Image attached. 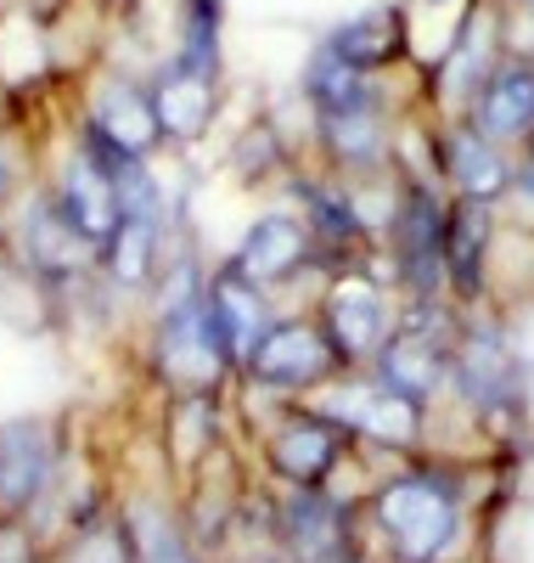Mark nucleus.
Returning a JSON list of instances; mask_svg holds the SVG:
<instances>
[{"instance_id":"6","label":"nucleus","mask_w":534,"mask_h":563,"mask_svg":"<svg viewBox=\"0 0 534 563\" xmlns=\"http://www.w3.org/2000/svg\"><path fill=\"white\" fill-rule=\"evenodd\" d=\"M57 209H63V220L79 231V238H90L96 249H102L113 231H119V220H124V198H119L113 169L96 158V153H79L68 164V175H63Z\"/></svg>"},{"instance_id":"15","label":"nucleus","mask_w":534,"mask_h":563,"mask_svg":"<svg viewBox=\"0 0 534 563\" xmlns=\"http://www.w3.org/2000/svg\"><path fill=\"white\" fill-rule=\"evenodd\" d=\"M445 169L461 186V198L472 203H490L512 186V164L501 158V141H490L478 124H456L445 135Z\"/></svg>"},{"instance_id":"13","label":"nucleus","mask_w":534,"mask_h":563,"mask_svg":"<svg viewBox=\"0 0 534 563\" xmlns=\"http://www.w3.org/2000/svg\"><path fill=\"white\" fill-rule=\"evenodd\" d=\"M158 135L164 130H158V113H153V90L108 79L102 97H96L90 141H102V147H113V153H130V158H147V147Z\"/></svg>"},{"instance_id":"12","label":"nucleus","mask_w":534,"mask_h":563,"mask_svg":"<svg viewBox=\"0 0 534 563\" xmlns=\"http://www.w3.org/2000/svg\"><path fill=\"white\" fill-rule=\"evenodd\" d=\"M450 344L440 327H405V333H394L382 350H377V366H382V384H394L400 395L411 400H427L433 389L445 384L450 372Z\"/></svg>"},{"instance_id":"10","label":"nucleus","mask_w":534,"mask_h":563,"mask_svg":"<svg viewBox=\"0 0 534 563\" xmlns=\"http://www.w3.org/2000/svg\"><path fill=\"white\" fill-rule=\"evenodd\" d=\"M209 321H214V333H220L225 361H242V366H248V355H254L259 339L270 333V310H265L259 282H248L236 265L220 271V282L209 288Z\"/></svg>"},{"instance_id":"3","label":"nucleus","mask_w":534,"mask_h":563,"mask_svg":"<svg viewBox=\"0 0 534 563\" xmlns=\"http://www.w3.org/2000/svg\"><path fill=\"white\" fill-rule=\"evenodd\" d=\"M337 366V350L326 339V327L310 321H281L259 339V350L248 355V372L265 389H310Z\"/></svg>"},{"instance_id":"5","label":"nucleus","mask_w":534,"mask_h":563,"mask_svg":"<svg viewBox=\"0 0 534 563\" xmlns=\"http://www.w3.org/2000/svg\"><path fill=\"white\" fill-rule=\"evenodd\" d=\"M344 422L337 417H315V411H293L270 440V462L281 479H293L299 490H321V479L332 474V462L344 456Z\"/></svg>"},{"instance_id":"18","label":"nucleus","mask_w":534,"mask_h":563,"mask_svg":"<svg viewBox=\"0 0 534 563\" xmlns=\"http://www.w3.org/2000/svg\"><path fill=\"white\" fill-rule=\"evenodd\" d=\"M52 479V440L40 429H0V501L29 507Z\"/></svg>"},{"instance_id":"7","label":"nucleus","mask_w":534,"mask_h":563,"mask_svg":"<svg viewBox=\"0 0 534 563\" xmlns=\"http://www.w3.org/2000/svg\"><path fill=\"white\" fill-rule=\"evenodd\" d=\"M450 372H456L461 395L483 417L512 411V400H518V366H512V350H507V339L496 333V327H472V333L461 339V350H456V361H450Z\"/></svg>"},{"instance_id":"27","label":"nucleus","mask_w":534,"mask_h":563,"mask_svg":"<svg viewBox=\"0 0 534 563\" xmlns=\"http://www.w3.org/2000/svg\"><path fill=\"white\" fill-rule=\"evenodd\" d=\"M68 563H130V541H113V536H85L79 541V552L68 558Z\"/></svg>"},{"instance_id":"9","label":"nucleus","mask_w":534,"mask_h":563,"mask_svg":"<svg viewBox=\"0 0 534 563\" xmlns=\"http://www.w3.org/2000/svg\"><path fill=\"white\" fill-rule=\"evenodd\" d=\"M472 124L490 141H523L534 135V63L507 57L478 79L472 97Z\"/></svg>"},{"instance_id":"16","label":"nucleus","mask_w":534,"mask_h":563,"mask_svg":"<svg viewBox=\"0 0 534 563\" xmlns=\"http://www.w3.org/2000/svg\"><path fill=\"white\" fill-rule=\"evenodd\" d=\"M304 260H310V231L299 220H287V214H265L236 249V271L248 282H259V288L265 282L293 276Z\"/></svg>"},{"instance_id":"21","label":"nucleus","mask_w":534,"mask_h":563,"mask_svg":"<svg viewBox=\"0 0 534 563\" xmlns=\"http://www.w3.org/2000/svg\"><path fill=\"white\" fill-rule=\"evenodd\" d=\"M304 90H310V102H315L321 113H332V108H355V102H371V74L355 68L349 57H337L332 45H321V52L310 57Z\"/></svg>"},{"instance_id":"24","label":"nucleus","mask_w":534,"mask_h":563,"mask_svg":"<svg viewBox=\"0 0 534 563\" xmlns=\"http://www.w3.org/2000/svg\"><path fill=\"white\" fill-rule=\"evenodd\" d=\"M153 243H158V214H124L119 231L102 243V260L119 282H141L153 271Z\"/></svg>"},{"instance_id":"8","label":"nucleus","mask_w":534,"mask_h":563,"mask_svg":"<svg viewBox=\"0 0 534 563\" xmlns=\"http://www.w3.org/2000/svg\"><path fill=\"white\" fill-rule=\"evenodd\" d=\"M326 339L337 361H371L388 344V305L366 276H344L326 299Z\"/></svg>"},{"instance_id":"2","label":"nucleus","mask_w":534,"mask_h":563,"mask_svg":"<svg viewBox=\"0 0 534 563\" xmlns=\"http://www.w3.org/2000/svg\"><path fill=\"white\" fill-rule=\"evenodd\" d=\"M158 366L164 378L186 395L214 389V378L231 366L220 350V333L209 321V299L203 294H175L164 310V333H158Z\"/></svg>"},{"instance_id":"23","label":"nucleus","mask_w":534,"mask_h":563,"mask_svg":"<svg viewBox=\"0 0 534 563\" xmlns=\"http://www.w3.org/2000/svg\"><path fill=\"white\" fill-rule=\"evenodd\" d=\"M85 249H90V238H79V231L63 220V209H34L29 214V254H34V265H45L52 276L79 271Z\"/></svg>"},{"instance_id":"30","label":"nucleus","mask_w":534,"mask_h":563,"mask_svg":"<svg viewBox=\"0 0 534 563\" xmlns=\"http://www.w3.org/2000/svg\"><path fill=\"white\" fill-rule=\"evenodd\" d=\"M0 192H7V164H0Z\"/></svg>"},{"instance_id":"14","label":"nucleus","mask_w":534,"mask_h":563,"mask_svg":"<svg viewBox=\"0 0 534 563\" xmlns=\"http://www.w3.org/2000/svg\"><path fill=\"white\" fill-rule=\"evenodd\" d=\"M153 113H158V130L175 135V141H198L214 119V74H198L186 63H169L153 85Z\"/></svg>"},{"instance_id":"20","label":"nucleus","mask_w":534,"mask_h":563,"mask_svg":"<svg viewBox=\"0 0 534 563\" xmlns=\"http://www.w3.org/2000/svg\"><path fill=\"white\" fill-rule=\"evenodd\" d=\"M483 243H490V214L483 203L461 198V209L445 225V276L461 294H478V271H483Z\"/></svg>"},{"instance_id":"29","label":"nucleus","mask_w":534,"mask_h":563,"mask_svg":"<svg viewBox=\"0 0 534 563\" xmlns=\"http://www.w3.org/2000/svg\"><path fill=\"white\" fill-rule=\"evenodd\" d=\"M518 186H523V192L534 198V141H529V153H523V164H518V175H512Z\"/></svg>"},{"instance_id":"26","label":"nucleus","mask_w":534,"mask_h":563,"mask_svg":"<svg viewBox=\"0 0 534 563\" xmlns=\"http://www.w3.org/2000/svg\"><path fill=\"white\" fill-rule=\"evenodd\" d=\"M310 220H315V231H321V243H332V249H360V220L337 203V198L310 192Z\"/></svg>"},{"instance_id":"22","label":"nucleus","mask_w":534,"mask_h":563,"mask_svg":"<svg viewBox=\"0 0 534 563\" xmlns=\"http://www.w3.org/2000/svg\"><path fill=\"white\" fill-rule=\"evenodd\" d=\"M326 45H332L337 57H349L355 68H366V74H371L377 63H388V57L400 52V18H394V12H366V18L344 23Z\"/></svg>"},{"instance_id":"17","label":"nucleus","mask_w":534,"mask_h":563,"mask_svg":"<svg viewBox=\"0 0 534 563\" xmlns=\"http://www.w3.org/2000/svg\"><path fill=\"white\" fill-rule=\"evenodd\" d=\"M281 536L304 563H332L344 552V507L326 501L321 490H299L293 501L281 507Z\"/></svg>"},{"instance_id":"4","label":"nucleus","mask_w":534,"mask_h":563,"mask_svg":"<svg viewBox=\"0 0 534 563\" xmlns=\"http://www.w3.org/2000/svg\"><path fill=\"white\" fill-rule=\"evenodd\" d=\"M445 225H450V214L440 209V198L427 186H405V203L394 220V254H400L411 294H422V299H433L445 282Z\"/></svg>"},{"instance_id":"19","label":"nucleus","mask_w":534,"mask_h":563,"mask_svg":"<svg viewBox=\"0 0 534 563\" xmlns=\"http://www.w3.org/2000/svg\"><path fill=\"white\" fill-rule=\"evenodd\" d=\"M321 135L337 164L349 169H371L382 158V113H377V97L371 102H355V108H332L321 113Z\"/></svg>"},{"instance_id":"28","label":"nucleus","mask_w":534,"mask_h":563,"mask_svg":"<svg viewBox=\"0 0 534 563\" xmlns=\"http://www.w3.org/2000/svg\"><path fill=\"white\" fill-rule=\"evenodd\" d=\"M0 563H34L29 536H23L18 525H0Z\"/></svg>"},{"instance_id":"25","label":"nucleus","mask_w":534,"mask_h":563,"mask_svg":"<svg viewBox=\"0 0 534 563\" xmlns=\"http://www.w3.org/2000/svg\"><path fill=\"white\" fill-rule=\"evenodd\" d=\"M130 563H198V558L186 552L180 530L164 519V512L135 507V519H130Z\"/></svg>"},{"instance_id":"1","label":"nucleus","mask_w":534,"mask_h":563,"mask_svg":"<svg viewBox=\"0 0 534 563\" xmlns=\"http://www.w3.org/2000/svg\"><path fill=\"white\" fill-rule=\"evenodd\" d=\"M400 563H440L461 530V490L445 474H400L371 501Z\"/></svg>"},{"instance_id":"31","label":"nucleus","mask_w":534,"mask_h":563,"mask_svg":"<svg viewBox=\"0 0 534 563\" xmlns=\"http://www.w3.org/2000/svg\"><path fill=\"white\" fill-rule=\"evenodd\" d=\"M332 563H355V558H332Z\"/></svg>"},{"instance_id":"11","label":"nucleus","mask_w":534,"mask_h":563,"mask_svg":"<svg viewBox=\"0 0 534 563\" xmlns=\"http://www.w3.org/2000/svg\"><path fill=\"white\" fill-rule=\"evenodd\" d=\"M326 417H337L349 434H366V440H382V445H411L416 422H422V400L400 395L394 384H355Z\"/></svg>"}]
</instances>
